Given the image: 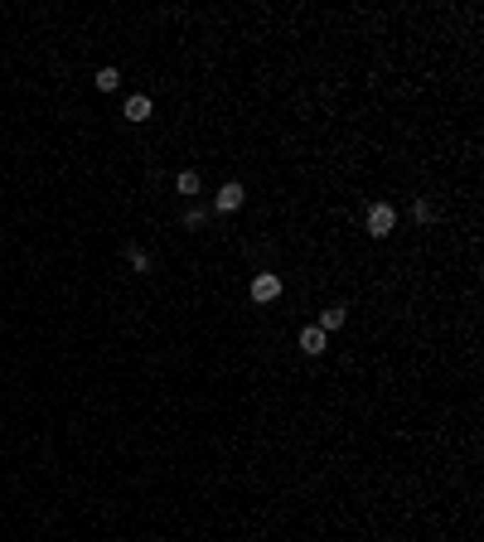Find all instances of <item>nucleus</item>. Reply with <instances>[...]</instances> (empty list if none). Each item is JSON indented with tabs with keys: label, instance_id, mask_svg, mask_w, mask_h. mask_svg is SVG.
Here are the masks:
<instances>
[{
	"label": "nucleus",
	"instance_id": "obj_1",
	"mask_svg": "<svg viewBox=\"0 0 484 542\" xmlns=\"http://www.w3.org/2000/svg\"><path fill=\"white\" fill-rule=\"evenodd\" d=\"M392 228H397V209H392V204H373V209H368V233H373V238H387Z\"/></svg>",
	"mask_w": 484,
	"mask_h": 542
},
{
	"label": "nucleus",
	"instance_id": "obj_2",
	"mask_svg": "<svg viewBox=\"0 0 484 542\" xmlns=\"http://www.w3.org/2000/svg\"><path fill=\"white\" fill-rule=\"evenodd\" d=\"M276 296H281V276H276V271H257V276H252V300L267 305V300H276Z\"/></svg>",
	"mask_w": 484,
	"mask_h": 542
},
{
	"label": "nucleus",
	"instance_id": "obj_3",
	"mask_svg": "<svg viewBox=\"0 0 484 542\" xmlns=\"http://www.w3.org/2000/svg\"><path fill=\"white\" fill-rule=\"evenodd\" d=\"M242 199H247V189H242V184H223V189H218V199H214V209H218V214H233V209H242Z\"/></svg>",
	"mask_w": 484,
	"mask_h": 542
},
{
	"label": "nucleus",
	"instance_id": "obj_4",
	"mask_svg": "<svg viewBox=\"0 0 484 542\" xmlns=\"http://www.w3.org/2000/svg\"><path fill=\"white\" fill-rule=\"evenodd\" d=\"M324 344H329V334H324L320 325H310V329H300V349L310 353V358H315V353H324Z\"/></svg>",
	"mask_w": 484,
	"mask_h": 542
},
{
	"label": "nucleus",
	"instance_id": "obj_5",
	"mask_svg": "<svg viewBox=\"0 0 484 542\" xmlns=\"http://www.w3.org/2000/svg\"><path fill=\"white\" fill-rule=\"evenodd\" d=\"M145 116H150V97H145V92L126 97V121H145Z\"/></svg>",
	"mask_w": 484,
	"mask_h": 542
},
{
	"label": "nucleus",
	"instance_id": "obj_6",
	"mask_svg": "<svg viewBox=\"0 0 484 542\" xmlns=\"http://www.w3.org/2000/svg\"><path fill=\"white\" fill-rule=\"evenodd\" d=\"M344 320H349V310H344V305H329V310H324V315H320V329H324V334H329V329H339V325H344Z\"/></svg>",
	"mask_w": 484,
	"mask_h": 542
},
{
	"label": "nucleus",
	"instance_id": "obj_7",
	"mask_svg": "<svg viewBox=\"0 0 484 542\" xmlns=\"http://www.w3.org/2000/svg\"><path fill=\"white\" fill-rule=\"evenodd\" d=\"M175 189L185 194V199H194V194H199V175H194V170H180V175H175Z\"/></svg>",
	"mask_w": 484,
	"mask_h": 542
},
{
	"label": "nucleus",
	"instance_id": "obj_8",
	"mask_svg": "<svg viewBox=\"0 0 484 542\" xmlns=\"http://www.w3.org/2000/svg\"><path fill=\"white\" fill-rule=\"evenodd\" d=\"M92 82H97V92H116V87H121V73H116V68H102Z\"/></svg>",
	"mask_w": 484,
	"mask_h": 542
},
{
	"label": "nucleus",
	"instance_id": "obj_9",
	"mask_svg": "<svg viewBox=\"0 0 484 542\" xmlns=\"http://www.w3.org/2000/svg\"><path fill=\"white\" fill-rule=\"evenodd\" d=\"M131 267H136V271H150V257H145L141 247H131Z\"/></svg>",
	"mask_w": 484,
	"mask_h": 542
}]
</instances>
